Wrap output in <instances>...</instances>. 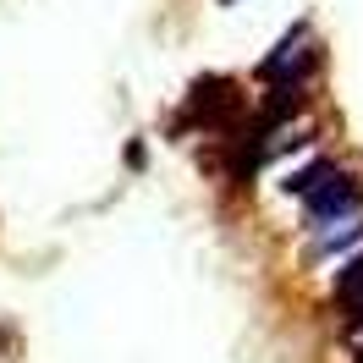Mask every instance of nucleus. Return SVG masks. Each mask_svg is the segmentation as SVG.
I'll return each mask as SVG.
<instances>
[{
  "label": "nucleus",
  "mask_w": 363,
  "mask_h": 363,
  "mask_svg": "<svg viewBox=\"0 0 363 363\" xmlns=\"http://www.w3.org/2000/svg\"><path fill=\"white\" fill-rule=\"evenodd\" d=\"M358 204H363V193L336 171L330 182H319L314 193H308V220H314V226H330V220H358Z\"/></svg>",
  "instance_id": "f257e3e1"
},
{
  "label": "nucleus",
  "mask_w": 363,
  "mask_h": 363,
  "mask_svg": "<svg viewBox=\"0 0 363 363\" xmlns=\"http://www.w3.org/2000/svg\"><path fill=\"white\" fill-rule=\"evenodd\" d=\"M336 303L347 308V319H352V325H363V253H358V264H347V270H341Z\"/></svg>",
  "instance_id": "f03ea898"
},
{
  "label": "nucleus",
  "mask_w": 363,
  "mask_h": 363,
  "mask_svg": "<svg viewBox=\"0 0 363 363\" xmlns=\"http://www.w3.org/2000/svg\"><path fill=\"white\" fill-rule=\"evenodd\" d=\"M330 177H336V165H330V160H314V165H303L286 187H292V193H314L319 182H330Z\"/></svg>",
  "instance_id": "7ed1b4c3"
}]
</instances>
